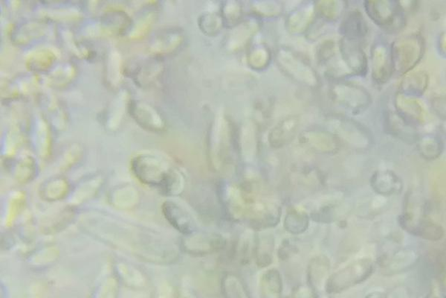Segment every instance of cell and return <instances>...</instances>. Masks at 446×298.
<instances>
[{
  "mask_svg": "<svg viewBox=\"0 0 446 298\" xmlns=\"http://www.w3.org/2000/svg\"><path fill=\"white\" fill-rule=\"evenodd\" d=\"M131 168L143 184L158 188L163 194L176 196L183 193L185 181L183 173L157 154L142 152L134 156Z\"/></svg>",
  "mask_w": 446,
  "mask_h": 298,
  "instance_id": "1",
  "label": "cell"
},
{
  "mask_svg": "<svg viewBox=\"0 0 446 298\" xmlns=\"http://www.w3.org/2000/svg\"><path fill=\"white\" fill-rule=\"evenodd\" d=\"M372 272L371 260H356L330 276L325 284V291L328 294L341 293L364 282L370 277Z\"/></svg>",
  "mask_w": 446,
  "mask_h": 298,
  "instance_id": "2",
  "label": "cell"
},
{
  "mask_svg": "<svg viewBox=\"0 0 446 298\" xmlns=\"http://www.w3.org/2000/svg\"><path fill=\"white\" fill-rule=\"evenodd\" d=\"M128 114L139 126L152 133H162L166 130L167 124L163 115L147 102L130 99Z\"/></svg>",
  "mask_w": 446,
  "mask_h": 298,
  "instance_id": "3",
  "label": "cell"
},
{
  "mask_svg": "<svg viewBox=\"0 0 446 298\" xmlns=\"http://www.w3.org/2000/svg\"><path fill=\"white\" fill-rule=\"evenodd\" d=\"M49 28L47 20L35 18L22 20L11 28L10 39L17 46H27L46 36Z\"/></svg>",
  "mask_w": 446,
  "mask_h": 298,
  "instance_id": "4",
  "label": "cell"
},
{
  "mask_svg": "<svg viewBox=\"0 0 446 298\" xmlns=\"http://www.w3.org/2000/svg\"><path fill=\"white\" fill-rule=\"evenodd\" d=\"M124 73L139 87H146L158 78L162 73V65L155 58L137 59L125 66Z\"/></svg>",
  "mask_w": 446,
  "mask_h": 298,
  "instance_id": "5",
  "label": "cell"
},
{
  "mask_svg": "<svg viewBox=\"0 0 446 298\" xmlns=\"http://www.w3.org/2000/svg\"><path fill=\"white\" fill-rule=\"evenodd\" d=\"M224 237L217 234L195 233L185 237L183 248L190 255L195 256L207 255L217 252L226 246Z\"/></svg>",
  "mask_w": 446,
  "mask_h": 298,
  "instance_id": "6",
  "label": "cell"
},
{
  "mask_svg": "<svg viewBox=\"0 0 446 298\" xmlns=\"http://www.w3.org/2000/svg\"><path fill=\"white\" fill-rule=\"evenodd\" d=\"M162 213L167 222L185 237L197 232V224L192 216L180 204L167 201L162 205Z\"/></svg>",
  "mask_w": 446,
  "mask_h": 298,
  "instance_id": "7",
  "label": "cell"
},
{
  "mask_svg": "<svg viewBox=\"0 0 446 298\" xmlns=\"http://www.w3.org/2000/svg\"><path fill=\"white\" fill-rule=\"evenodd\" d=\"M132 18L125 10L111 8L100 17L99 25L106 34L114 36H128L132 26Z\"/></svg>",
  "mask_w": 446,
  "mask_h": 298,
  "instance_id": "8",
  "label": "cell"
},
{
  "mask_svg": "<svg viewBox=\"0 0 446 298\" xmlns=\"http://www.w3.org/2000/svg\"><path fill=\"white\" fill-rule=\"evenodd\" d=\"M182 33L175 29L160 30L150 42V51L155 57L174 52L182 43Z\"/></svg>",
  "mask_w": 446,
  "mask_h": 298,
  "instance_id": "9",
  "label": "cell"
},
{
  "mask_svg": "<svg viewBox=\"0 0 446 298\" xmlns=\"http://www.w3.org/2000/svg\"><path fill=\"white\" fill-rule=\"evenodd\" d=\"M58 53L53 48L44 47L31 51L26 58L28 70L36 73H49L55 66Z\"/></svg>",
  "mask_w": 446,
  "mask_h": 298,
  "instance_id": "10",
  "label": "cell"
},
{
  "mask_svg": "<svg viewBox=\"0 0 446 298\" xmlns=\"http://www.w3.org/2000/svg\"><path fill=\"white\" fill-rule=\"evenodd\" d=\"M128 94L125 91H121L112 101L105 117V125L109 130H117L122 120L128 112V105L130 99H128Z\"/></svg>",
  "mask_w": 446,
  "mask_h": 298,
  "instance_id": "11",
  "label": "cell"
},
{
  "mask_svg": "<svg viewBox=\"0 0 446 298\" xmlns=\"http://www.w3.org/2000/svg\"><path fill=\"white\" fill-rule=\"evenodd\" d=\"M259 292L261 298H282L283 281L277 269L263 271L259 278Z\"/></svg>",
  "mask_w": 446,
  "mask_h": 298,
  "instance_id": "12",
  "label": "cell"
},
{
  "mask_svg": "<svg viewBox=\"0 0 446 298\" xmlns=\"http://www.w3.org/2000/svg\"><path fill=\"white\" fill-rule=\"evenodd\" d=\"M298 128V119L296 117H288L282 120L270 131V145L274 148L284 147L293 138Z\"/></svg>",
  "mask_w": 446,
  "mask_h": 298,
  "instance_id": "13",
  "label": "cell"
},
{
  "mask_svg": "<svg viewBox=\"0 0 446 298\" xmlns=\"http://www.w3.org/2000/svg\"><path fill=\"white\" fill-rule=\"evenodd\" d=\"M371 186L378 194L389 195L399 193L403 190V184L398 177L390 171H378L372 177Z\"/></svg>",
  "mask_w": 446,
  "mask_h": 298,
  "instance_id": "14",
  "label": "cell"
},
{
  "mask_svg": "<svg viewBox=\"0 0 446 298\" xmlns=\"http://www.w3.org/2000/svg\"><path fill=\"white\" fill-rule=\"evenodd\" d=\"M371 6H367V10L368 14L376 21L379 25L392 26L395 20V17H399L400 13L399 7L397 6V3L379 2L377 6L376 3H369Z\"/></svg>",
  "mask_w": 446,
  "mask_h": 298,
  "instance_id": "15",
  "label": "cell"
},
{
  "mask_svg": "<svg viewBox=\"0 0 446 298\" xmlns=\"http://www.w3.org/2000/svg\"><path fill=\"white\" fill-rule=\"evenodd\" d=\"M77 75L75 65L71 62H63L55 65L48 73V83L53 87L63 88L70 84Z\"/></svg>",
  "mask_w": 446,
  "mask_h": 298,
  "instance_id": "16",
  "label": "cell"
},
{
  "mask_svg": "<svg viewBox=\"0 0 446 298\" xmlns=\"http://www.w3.org/2000/svg\"><path fill=\"white\" fill-rule=\"evenodd\" d=\"M221 289L224 298H251L247 287L236 274L225 275L222 280Z\"/></svg>",
  "mask_w": 446,
  "mask_h": 298,
  "instance_id": "17",
  "label": "cell"
},
{
  "mask_svg": "<svg viewBox=\"0 0 446 298\" xmlns=\"http://www.w3.org/2000/svg\"><path fill=\"white\" fill-rule=\"evenodd\" d=\"M36 144L43 158L49 156L52 149V132L49 124L43 118L37 120L35 128Z\"/></svg>",
  "mask_w": 446,
  "mask_h": 298,
  "instance_id": "18",
  "label": "cell"
},
{
  "mask_svg": "<svg viewBox=\"0 0 446 298\" xmlns=\"http://www.w3.org/2000/svg\"><path fill=\"white\" fill-rule=\"evenodd\" d=\"M271 59L270 50L263 43L254 44L247 57L249 67L256 71L264 70L270 65Z\"/></svg>",
  "mask_w": 446,
  "mask_h": 298,
  "instance_id": "19",
  "label": "cell"
},
{
  "mask_svg": "<svg viewBox=\"0 0 446 298\" xmlns=\"http://www.w3.org/2000/svg\"><path fill=\"white\" fill-rule=\"evenodd\" d=\"M120 53L117 50H112L107 59L106 77L112 87H118L125 75L124 68Z\"/></svg>",
  "mask_w": 446,
  "mask_h": 298,
  "instance_id": "20",
  "label": "cell"
},
{
  "mask_svg": "<svg viewBox=\"0 0 446 298\" xmlns=\"http://www.w3.org/2000/svg\"><path fill=\"white\" fill-rule=\"evenodd\" d=\"M153 20V10L149 9L148 8L141 10L136 17L132 19V26L128 36L131 39L142 38L150 29Z\"/></svg>",
  "mask_w": 446,
  "mask_h": 298,
  "instance_id": "21",
  "label": "cell"
},
{
  "mask_svg": "<svg viewBox=\"0 0 446 298\" xmlns=\"http://www.w3.org/2000/svg\"><path fill=\"white\" fill-rule=\"evenodd\" d=\"M38 172V164L35 158L26 154L18 159L15 165L16 179L20 182H27L33 179Z\"/></svg>",
  "mask_w": 446,
  "mask_h": 298,
  "instance_id": "22",
  "label": "cell"
},
{
  "mask_svg": "<svg viewBox=\"0 0 446 298\" xmlns=\"http://www.w3.org/2000/svg\"><path fill=\"white\" fill-rule=\"evenodd\" d=\"M224 27L233 29L239 25L243 18V8L238 2L228 1L222 3L220 10Z\"/></svg>",
  "mask_w": 446,
  "mask_h": 298,
  "instance_id": "23",
  "label": "cell"
},
{
  "mask_svg": "<svg viewBox=\"0 0 446 298\" xmlns=\"http://www.w3.org/2000/svg\"><path fill=\"white\" fill-rule=\"evenodd\" d=\"M309 225V217L303 211L293 209L286 216L284 219V227L286 230L293 234H300L304 233Z\"/></svg>",
  "mask_w": 446,
  "mask_h": 298,
  "instance_id": "24",
  "label": "cell"
},
{
  "mask_svg": "<svg viewBox=\"0 0 446 298\" xmlns=\"http://www.w3.org/2000/svg\"><path fill=\"white\" fill-rule=\"evenodd\" d=\"M199 27L205 35L214 37L224 27V24L220 14L206 13L199 17Z\"/></svg>",
  "mask_w": 446,
  "mask_h": 298,
  "instance_id": "25",
  "label": "cell"
},
{
  "mask_svg": "<svg viewBox=\"0 0 446 298\" xmlns=\"http://www.w3.org/2000/svg\"><path fill=\"white\" fill-rule=\"evenodd\" d=\"M417 260V257L415 252L408 250L401 251L390 260L388 263V269L390 271L398 272L409 269L415 265Z\"/></svg>",
  "mask_w": 446,
  "mask_h": 298,
  "instance_id": "26",
  "label": "cell"
},
{
  "mask_svg": "<svg viewBox=\"0 0 446 298\" xmlns=\"http://www.w3.org/2000/svg\"><path fill=\"white\" fill-rule=\"evenodd\" d=\"M365 23L361 14L353 12L344 23V30L347 37L353 39L364 36Z\"/></svg>",
  "mask_w": 446,
  "mask_h": 298,
  "instance_id": "27",
  "label": "cell"
},
{
  "mask_svg": "<svg viewBox=\"0 0 446 298\" xmlns=\"http://www.w3.org/2000/svg\"><path fill=\"white\" fill-rule=\"evenodd\" d=\"M68 192V184L63 179H54L47 182L43 187L41 193L46 200H59Z\"/></svg>",
  "mask_w": 446,
  "mask_h": 298,
  "instance_id": "28",
  "label": "cell"
},
{
  "mask_svg": "<svg viewBox=\"0 0 446 298\" xmlns=\"http://www.w3.org/2000/svg\"><path fill=\"white\" fill-rule=\"evenodd\" d=\"M330 264L325 258H317L312 260L309 267V281L312 287L318 280L325 278L329 272Z\"/></svg>",
  "mask_w": 446,
  "mask_h": 298,
  "instance_id": "29",
  "label": "cell"
},
{
  "mask_svg": "<svg viewBox=\"0 0 446 298\" xmlns=\"http://www.w3.org/2000/svg\"><path fill=\"white\" fill-rule=\"evenodd\" d=\"M256 260H258L259 265L266 267L272 260L271 239L268 237H261L256 242Z\"/></svg>",
  "mask_w": 446,
  "mask_h": 298,
  "instance_id": "30",
  "label": "cell"
},
{
  "mask_svg": "<svg viewBox=\"0 0 446 298\" xmlns=\"http://www.w3.org/2000/svg\"><path fill=\"white\" fill-rule=\"evenodd\" d=\"M253 8L256 13L263 17H272L280 13V6L276 3L256 2Z\"/></svg>",
  "mask_w": 446,
  "mask_h": 298,
  "instance_id": "31",
  "label": "cell"
},
{
  "mask_svg": "<svg viewBox=\"0 0 446 298\" xmlns=\"http://www.w3.org/2000/svg\"><path fill=\"white\" fill-rule=\"evenodd\" d=\"M118 287L114 281H109L100 287L94 298H116Z\"/></svg>",
  "mask_w": 446,
  "mask_h": 298,
  "instance_id": "32",
  "label": "cell"
},
{
  "mask_svg": "<svg viewBox=\"0 0 446 298\" xmlns=\"http://www.w3.org/2000/svg\"><path fill=\"white\" fill-rule=\"evenodd\" d=\"M314 288L311 285H300L295 290L293 298H318Z\"/></svg>",
  "mask_w": 446,
  "mask_h": 298,
  "instance_id": "33",
  "label": "cell"
},
{
  "mask_svg": "<svg viewBox=\"0 0 446 298\" xmlns=\"http://www.w3.org/2000/svg\"><path fill=\"white\" fill-rule=\"evenodd\" d=\"M178 298H198V297L191 288L183 286L178 291Z\"/></svg>",
  "mask_w": 446,
  "mask_h": 298,
  "instance_id": "34",
  "label": "cell"
},
{
  "mask_svg": "<svg viewBox=\"0 0 446 298\" xmlns=\"http://www.w3.org/2000/svg\"><path fill=\"white\" fill-rule=\"evenodd\" d=\"M364 298H389L388 296L382 292H374L365 296Z\"/></svg>",
  "mask_w": 446,
  "mask_h": 298,
  "instance_id": "35",
  "label": "cell"
},
{
  "mask_svg": "<svg viewBox=\"0 0 446 298\" xmlns=\"http://www.w3.org/2000/svg\"><path fill=\"white\" fill-rule=\"evenodd\" d=\"M426 298H443L441 295H440L437 292H431L427 295Z\"/></svg>",
  "mask_w": 446,
  "mask_h": 298,
  "instance_id": "36",
  "label": "cell"
},
{
  "mask_svg": "<svg viewBox=\"0 0 446 298\" xmlns=\"http://www.w3.org/2000/svg\"><path fill=\"white\" fill-rule=\"evenodd\" d=\"M318 298H332L330 295H321L318 296Z\"/></svg>",
  "mask_w": 446,
  "mask_h": 298,
  "instance_id": "37",
  "label": "cell"
},
{
  "mask_svg": "<svg viewBox=\"0 0 446 298\" xmlns=\"http://www.w3.org/2000/svg\"><path fill=\"white\" fill-rule=\"evenodd\" d=\"M159 298H166V297H159Z\"/></svg>",
  "mask_w": 446,
  "mask_h": 298,
  "instance_id": "38",
  "label": "cell"
}]
</instances>
